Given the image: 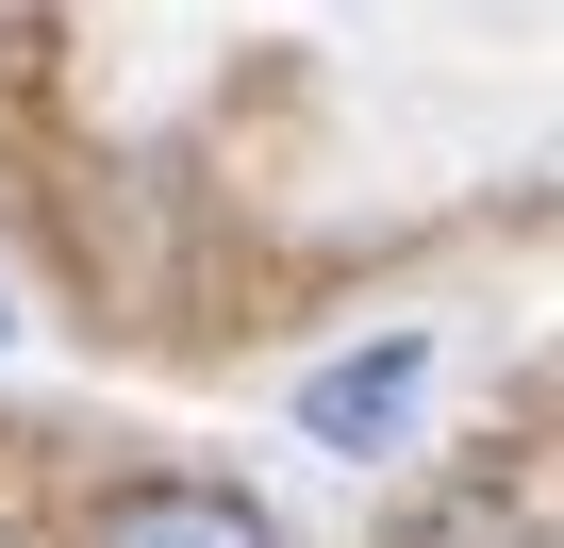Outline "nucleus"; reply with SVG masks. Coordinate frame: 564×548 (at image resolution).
Wrapping results in <instances>:
<instances>
[{"mask_svg":"<svg viewBox=\"0 0 564 548\" xmlns=\"http://www.w3.org/2000/svg\"><path fill=\"white\" fill-rule=\"evenodd\" d=\"M415 399H432V350H415V333H382L366 366H316V383H300V432L366 465V449H399V416H415Z\"/></svg>","mask_w":564,"mask_h":548,"instance_id":"obj_1","label":"nucleus"},{"mask_svg":"<svg viewBox=\"0 0 564 548\" xmlns=\"http://www.w3.org/2000/svg\"><path fill=\"white\" fill-rule=\"evenodd\" d=\"M84 548H282V515L232 498V482H133V498L84 515Z\"/></svg>","mask_w":564,"mask_h":548,"instance_id":"obj_2","label":"nucleus"},{"mask_svg":"<svg viewBox=\"0 0 564 548\" xmlns=\"http://www.w3.org/2000/svg\"><path fill=\"white\" fill-rule=\"evenodd\" d=\"M415 548H514V515H498V498H448V515H432Z\"/></svg>","mask_w":564,"mask_h":548,"instance_id":"obj_3","label":"nucleus"}]
</instances>
